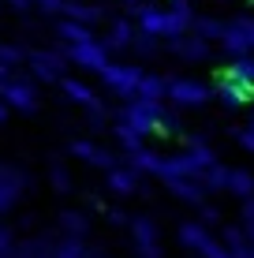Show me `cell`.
<instances>
[{"label": "cell", "instance_id": "obj_10", "mask_svg": "<svg viewBox=\"0 0 254 258\" xmlns=\"http://www.w3.org/2000/svg\"><path fill=\"white\" fill-rule=\"evenodd\" d=\"M67 60L78 64V68H86V71H98V75H101V71L109 68V49L94 38V41H86V45H71V49H67Z\"/></svg>", "mask_w": 254, "mask_h": 258}, {"label": "cell", "instance_id": "obj_1", "mask_svg": "<svg viewBox=\"0 0 254 258\" xmlns=\"http://www.w3.org/2000/svg\"><path fill=\"white\" fill-rule=\"evenodd\" d=\"M138 30L150 34V38H183L195 26V12H191L187 0H172V8H153V4H138Z\"/></svg>", "mask_w": 254, "mask_h": 258}, {"label": "cell", "instance_id": "obj_16", "mask_svg": "<svg viewBox=\"0 0 254 258\" xmlns=\"http://www.w3.org/2000/svg\"><path fill=\"white\" fill-rule=\"evenodd\" d=\"M131 41H135V26H131L127 19H116V23L109 26V34H105L101 45L109 49V52H120V49H131Z\"/></svg>", "mask_w": 254, "mask_h": 258}, {"label": "cell", "instance_id": "obj_36", "mask_svg": "<svg viewBox=\"0 0 254 258\" xmlns=\"http://www.w3.org/2000/svg\"><path fill=\"white\" fill-rule=\"evenodd\" d=\"M239 146L247 150V154H254V123H250V127H243V131H239Z\"/></svg>", "mask_w": 254, "mask_h": 258}, {"label": "cell", "instance_id": "obj_17", "mask_svg": "<svg viewBox=\"0 0 254 258\" xmlns=\"http://www.w3.org/2000/svg\"><path fill=\"white\" fill-rule=\"evenodd\" d=\"M105 183H109V191H116V195H135L138 191V172L131 165L127 168H109Z\"/></svg>", "mask_w": 254, "mask_h": 258}, {"label": "cell", "instance_id": "obj_3", "mask_svg": "<svg viewBox=\"0 0 254 258\" xmlns=\"http://www.w3.org/2000/svg\"><path fill=\"white\" fill-rule=\"evenodd\" d=\"M0 97H4L8 109H19V112H34L38 109V86L30 79L15 75L12 68L0 64Z\"/></svg>", "mask_w": 254, "mask_h": 258}, {"label": "cell", "instance_id": "obj_35", "mask_svg": "<svg viewBox=\"0 0 254 258\" xmlns=\"http://www.w3.org/2000/svg\"><path fill=\"white\" fill-rule=\"evenodd\" d=\"M19 258H49V251L41 243H26L23 251H19Z\"/></svg>", "mask_w": 254, "mask_h": 258}, {"label": "cell", "instance_id": "obj_41", "mask_svg": "<svg viewBox=\"0 0 254 258\" xmlns=\"http://www.w3.org/2000/svg\"><path fill=\"white\" fill-rule=\"evenodd\" d=\"M124 4L131 8V12H135V8H138V4H142V0H124Z\"/></svg>", "mask_w": 254, "mask_h": 258}, {"label": "cell", "instance_id": "obj_33", "mask_svg": "<svg viewBox=\"0 0 254 258\" xmlns=\"http://www.w3.org/2000/svg\"><path fill=\"white\" fill-rule=\"evenodd\" d=\"M52 191H60V195H64V191H71V180H67V172H64V168H52Z\"/></svg>", "mask_w": 254, "mask_h": 258}, {"label": "cell", "instance_id": "obj_34", "mask_svg": "<svg viewBox=\"0 0 254 258\" xmlns=\"http://www.w3.org/2000/svg\"><path fill=\"white\" fill-rule=\"evenodd\" d=\"M38 12H45V15H56V12H64V0H30Z\"/></svg>", "mask_w": 254, "mask_h": 258}, {"label": "cell", "instance_id": "obj_38", "mask_svg": "<svg viewBox=\"0 0 254 258\" xmlns=\"http://www.w3.org/2000/svg\"><path fill=\"white\" fill-rule=\"evenodd\" d=\"M8 4H12L15 12H23V8H30V0H8Z\"/></svg>", "mask_w": 254, "mask_h": 258}, {"label": "cell", "instance_id": "obj_24", "mask_svg": "<svg viewBox=\"0 0 254 258\" xmlns=\"http://www.w3.org/2000/svg\"><path fill=\"white\" fill-rule=\"evenodd\" d=\"M221 243L228 247V254H232V258H239V254H247V251H250L247 232H243V228H224V232H221Z\"/></svg>", "mask_w": 254, "mask_h": 258}, {"label": "cell", "instance_id": "obj_15", "mask_svg": "<svg viewBox=\"0 0 254 258\" xmlns=\"http://www.w3.org/2000/svg\"><path fill=\"white\" fill-rule=\"evenodd\" d=\"M64 15H67L71 23L90 26V23L105 19V8H101V4H82V0H64Z\"/></svg>", "mask_w": 254, "mask_h": 258}, {"label": "cell", "instance_id": "obj_32", "mask_svg": "<svg viewBox=\"0 0 254 258\" xmlns=\"http://www.w3.org/2000/svg\"><path fill=\"white\" fill-rule=\"evenodd\" d=\"M131 45L142 52V56H153V52H157V38H150V34H135V41H131Z\"/></svg>", "mask_w": 254, "mask_h": 258}, {"label": "cell", "instance_id": "obj_9", "mask_svg": "<svg viewBox=\"0 0 254 258\" xmlns=\"http://www.w3.org/2000/svg\"><path fill=\"white\" fill-rule=\"evenodd\" d=\"M217 97H221L224 105H247L254 101V83H247V79H239V75H232V71H224L221 79H217Z\"/></svg>", "mask_w": 254, "mask_h": 258}, {"label": "cell", "instance_id": "obj_29", "mask_svg": "<svg viewBox=\"0 0 254 258\" xmlns=\"http://www.w3.org/2000/svg\"><path fill=\"white\" fill-rule=\"evenodd\" d=\"M56 258H94V254L82 247V239H64L60 251H56Z\"/></svg>", "mask_w": 254, "mask_h": 258}, {"label": "cell", "instance_id": "obj_31", "mask_svg": "<svg viewBox=\"0 0 254 258\" xmlns=\"http://www.w3.org/2000/svg\"><path fill=\"white\" fill-rule=\"evenodd\" d=\"M198 254H202V258H232V254H228V247H224L217 236H209L206 243H202V251H198Z\"/></svg>", "mask_w": 254, "mask_h": 258}, {"label": "cell", "instance_id": "obj_12", "mask_svg": "<svg viewBox=\"0 0 254 258\" xmlns=\"http://www.w3.org/2000/svg\"><path fill=\"white\" fill-rule=\"evenodd\" d=\"M172 56L176 60H187V64H198V60L209 56V41H202L198 34H183V38H172L168 41Z\"/></svg>", "mask_w": 254, "mask_h": 258}, {"label": "cell", "instance_id": "obj_14", "mask_svg": "<svg viewBox=\"0 0 254 258\" xmlns=\"http://www.w3.org/2000/svg\"><path fill=\"white\" fill-rule=\"evenodd\" d=\"M23 187H26V180H23L19 168H0V213L15 206V199L23 195Z\"/></svg>", "mask_w": 254, "mask_h": 258}, {"label": "cell", "instance_id": "obj_40", "mask_svg": "<svg viewBox=\"0 0 254 258\" xmlns=\"http://www.w3.org/2000/svg\"><path fill=\"white\" fill-rule=\"evenodd\" d=\"M8 120V105H4V97H0V123Z\"/></svg>", "mask_w": 254, "mask_h": 258}, {"label": "cell", "instance_id": "obj_21", "mask_svg": "<svg viewBox=\"0 0 254 258\" xmlns=\"http://www.w3.org/2000/svg\"><path fill=\"white\" fill-rule=\"evenodd\" d=\"M176 199L183 202H191V206H202V199H206V191H202V183L198 180H172V183H164Z\"/></svg>", "mask_w": 254, "mask_h": 258}, {"label": "cell", "instance_id": "obj_6", "mask_svg": "<svg viewBox=\"0 0 254 258\" xmlns=\"http://www.w3.org/2000/svg\"><path fill=\"white\" fill-rule=\"evenodd\" d=\"M221 49L232 56H250L254 52V34H250V19H232L221 34Z\"/></svg>", "mask_w": 254, "mask_h": 258}, {"label": "cell", "instance_id": "obj_25", "mask_svg": "<svg viewBox=\"0 0 254 258\" xmlns=\"http://www.w3.org/2000/svg\"><path fill=\"white\" fill-rule=\"evenodd\" d=\"M224 26H228V23H221V19H198V15H195V26H191V34H198L202 41H221Z\"/></svg>", "mask_w": 254, "mask_h": 258}, {"label": "cell", "instance_id": "obj_18", "mask_svg": "<svg viewBox=\"0 0 254 258\" xmlns=\"http://www.w3.org/2000/svg\"><path fill=\"white\" fill-rule=\"evenodd\" d=\"M135 97H142V101H161V97H168V79H161V75H142V79H138Z\"/></svg>", "mask_w": 254, "mask_h": 258}, {"label": "cell", "instance_id": "obj_5", "mask_svg": "<svg viewBox=\"0 0 254 258\" xmlns=\"http://www.w3.org/2000/svg\"><path fill=\"white\" fill-rule=\"evenodd\" d=\"M168 97L180 109H198V105H206L213 97V90L206 83H198V79H168Z\"/></svg>", "mask_w": 254, "mask_h": 258}, {"label": "cell", "instance_id": "obj_23", "mask_svg": "<svg viewBox=\"0 0 254 258\" xmlns=\"http://www.w3.org/2000/svg\"><path fill=\"white\" fill-rule=\"evenodd\" d=\"M228 191L239 195V199H250L254 195V176L247 172V168H232L228 172Z\"/></svg>", "mask_w": 254, "mask_h": 258}, {"label": "cell", "instance_id": "obj_7", "mask_svg": "<svg viewBox=\"0 0 254 258\" xmlns=\"http://www.w3.org/2000/svg\"><path fill=\"white\" fill-rule=\"evenodd\" d=\"M26 60H30V71H34V79H38V83H60V79H64L67 56H60V52L38 49V52H26Z\"/></svg>", "mask_w": 254, "mask_h": 258}, {"label": "cell", "instance_id": "obj_13", "mask_svg": "<svg viewBox=\"0 0 254 258\" xmlns=\"http://www.w3.org/2000/svg\"><path fill=\"white\" fill-rule=\"evenodd\" d=\"M71 157H78V161H86V165H94V168H116V157L109 154V150H101V146H94V142H86V139H75L71 142Z\"/></svg>", "mask_w": 254, "mask_h": 258}, {"label": "cell", "instance_id": "obj_27", "mask_svg": "<svg viewBox=\"0 0 254 258\" xmlns=\"http://www.w3.org/2000/svg\"><path fill=\"white\" fill-rule=\"evenodd\" d=\"M60 225H64L67 239H78V236L86 232V217H82V213H64V217H60Z\"/></svg>", "mask_w": 254, "mask_h": 258}, {"label": "cell", "instance_id": "obj_37", "mask_svg": "<svg viewBox=\"0 0 254 258\" xmlns=\"http://www.w3.org/2000/svg\"><path fill=\"white\" fill-rule=\"evenodd\" d=\"M243 225H254V195L243 199Z\"/></svg>", "mask_w": 254, "mask_h": 258}, {"label": "cell", "instance_id": "obj_20", "mask_svg": "<svg viewBox=\"0 0 254 258\" xmlns=\"http://www.w3.org/2000/svg\"><path fill=\"white\" fill-rule=\"evenodd\" d=\"M228 172H232L228 165L213 161L202 176H198V183H202V191H228Z\"/></svg>", "mask_w": 254, "mask_h": 258}, {"label": "cell", "instance_id": "obj_39", "mask_svg": "<svg viewBox=\"0 0 254 258\" xmlns=\"http://www.w3.org/2000/svg\"><path fill=\"white\" fill-rule=\"evenodd\" d=\"M243 232H247V243L254 247V225H247V228H243Z\"/></svg>", "mask_w": 254, "mask_h": 258}, {"label": "cell", "instance_id": "obj_19", "mask_svg": "<svg viewBox=\"0 0 254 258\" xmlns=\"http://www.w3.org/2000/svg\"><path fill=\"white\" fill-rule=\"evenodd\" d=\"M56 34H60V41H64L67 49L71 45H86V41H94V34H90V26H82V23H71V19H64L56 26Z\"/></svg>", "mask_w": 254, "mask_h": 258}, {"label": "cell", "instance_id": "obj_11", "mask_svg": "<svg viewBox=\"0 0 254 258\" xmlns=\"http://www.w3.org/2000/svg\"><path fill=\"white\" fill-rule=\"evenodd\" d=\"M131 232H135V254L138 258H161L157 228H153L150 217H135V221H131Z\"/></svg>", "mask_w": 254, "mask_h": 258}, {"label": "cell", "instance_id": "obj_22", "mask_svg": "<svg viewBox=\"0 0 254 258\" xmlns=\"http://www.w3.org/2000/svg\"><path fill=\"white\" fill-rule=\"evenodd\" d=\"M206 239H209L206 225H195V221H183V225H180V243H183V247H191V251H202Z\"/></svg>", "mask_w": 254, "mask_h": 258}, {"label": "cell", "instance_id": "obj_4", "mask_svg": "<svg viewBox=\"0 0 254 258\" xmlns=\"http://www.w3.org/2000/svg\"><path fill=\"white\" fill-rule=\"evenodd\" d=\"M146 71H138L135 64H112L109 60V68L101 71V83L109 86L116 97H135V90H138V79H142Z\"/></svg>", "mask_w": 254, "mask_h": 258}, {"label": "cell", "instance_id": "obj_2", "mask_svg": "<svg viewBox=\"0 0 254 258\" xmlns=\"http://www.w3.org/2000/svg\"><path fill=\"white\" fill-rule=\"evenodd\" d=\"M164 105L161 101H142V97H131V101L120 109V123H127L131 131H138V135H168L164 131Z\"/></svg>", "mask_w": 254, "mask_h": 258}, {"label": "cell", "instance_id": "obj_8", "mask_svg": "<svg viewBox=\"0 0 254 258\" xmlns=\"http://www.w3.org/2000/svg\"><path fill=\"white\" fill-rule=\"evenodd\" d=\"M60 90H64L67 97H71L75 105H82V109H90V120L94 123H101V116H105V105H101V97L90 90L86 83H78V79H60Z\"/></svg>", "mask_w": 254, "mask_h": 258}, {"label": "cell", "instance_id": "obj_28", "mask_svg": "<svg viewBox=\"0 0 254 258\" xmlns=\"http://www.w3.org/2000/svg\"><path fill=\"white\" fill-rule=\"evenodd\" d=\"M224 71H232V75H239V79H247V83H254V56H235Z\"/></svg>", "mask_w": 254, "mask_h": 258}, {"label": "cell", "instance_id": "obj_30", "mask_svg": "<svg viewBox=\"0 0 254 258\" xmlns=\"http://www.w3.org/2000/svg\"><path fill=\"white\" fill-rule=\"evenodd\" d=\"M23 60H26V52L19 45H4V41H0V64L4 68H15V64H23Z\"/></svg>", "mask_w": 254, "mask_h": 258}, {"label": "cell", "instance_id": "obj_26", "mask_svg": "<svg viewBox=\"0 0 254 258\" xmlns=\"http://www.w3.org/2000/svg\"><path fill=\"white\" fill-rule=\"evenodd\" d=\"M116 139H120V146L127 150V157L138 154V150H146V146H142V135H138V131H131L127 123H116Z\"/></svg>", "mask_w": 254, "mask_h": 258}]
</instances>
